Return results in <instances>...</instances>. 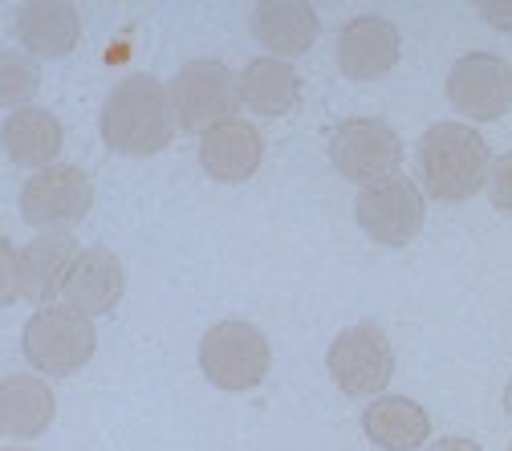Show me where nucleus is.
I'll list each match as a JSON object with an SVG mask.
<instances>
[{"label": "nucleus", "instance_id": "1", "mask_svg": "<svg viewBox=\"0 0 512 451\" xmlns=\"http://www.w3.org/2000/svg\"><path fill=\"white\" fill-rule=\"evenodd\" d=\"M102 139L110 151L131 155V159H147L159 155L163 147H171L179 118H175V102H171V86H163L151 74H131L122 78L106 102H102Z\"/></svg>", "mask_w": 512, "mask_h": 451}, {"label": "nucleus", "instance_id": "2", "mask_svg": "<svg viewBox=\"0 0 512 451\" xmlns=\"http://www.w3.org/2000/svg\"><path fill=\"white\" fill-rule=\"evenodd\" d=\"M419 183L443 204H464L488 187L492 151L468 122H435L415 147Z\"/></svg>", "mask_w": 512, "mask_h": 451}, {"label": "nucleus", "instance_id": "3", "mask_svg": "<svg viewBox=\"0 0 512 451\" xmlns=\"http://www.w3.org/2000/svg\"><path fill=\"white\" fill-rule=\"evenodd\" d=\"M25 358L49 374V378H70L78 374L90 358H94V346H98V334H94V321L74 309V305H45L29 317L25 326Z\"/></svg>", "mask_w": 512, "mask_h": 451}, {"label": "nucleus", "instance_id": "4", "mask_svg": "<svg viewBox=\"0 0 512 451\" xmlns=\"http://www.w3.org/2000/svg\"><path fill=\"white\" fill-rule=\"evenodd\" d=\"M269 338L252 321L228 317L200 338V370L220 391H252L269 374Z\"/></svg>", "mask_w": 512, "mask_h": 451}, {"label": "nucleus", "instance_id": "5", "mask_svg": "<svg viewBox=\"0 0 512 451\" xmlns=\"http://www.w3.org/2000/svg\"><path fill=\"white\" fill-rule=\"evenodd\" d=\"M171 102H175L179 131L208 135L212 126L236 118L240 78L224 66V61H216V57H196V61H187V66L175 70Z\"/></svg>", "mask_w": 512, "mask_h": 451}, {"label": "nucleus", "instance_id": "6", "mask_svg": "<svg viewBox=\"0 0 512 451\" xmlns=\"http://www.w3.org/2000/svg\"><path fill=\"white\" fill-rule=\"evenodd\" d=\"M94 208V179L78 163H53L21 187V216L45 236L70 232Z\"/></svg>", "mask_w": 512, "mask_h": 451}, {"label": "nucleus", "instance_id": "7", "mask_svg": "<svg viewBox=\"0 0 512 451\" xmlns=\"http://www.w3.org/2000/svg\"><path fill=\"white\" fill-rule=\"evenodd\" d=\"M354 220L366 232V240H374L382 248H403V244H411L419 236V228L427 220L423 191L407 175L378 179V183L358 191Z\"/></svg>", "mask_w": 512, "mask_h": 451}, {"label": "nucleus", "instance_id": "8", "mask_svg": "<svg viewBox=\"0 0 512 451\" xmlns=\"http://www.w3.org/2000/svg\"><path fill=\"white\" fill-rule=\"evenodd\" d=\"M330 163L350 183H378L399 175L403 143L382 118H346L330 135Z\"/></svg>", "mask_w": 512, "mask_h": 451}, {"label": "nucleus", "instance_id": "9", "mask_svg": "<svg viewBox=\"0 0 512 451\" xmlns=\"http://www.w3.org/2000/svg\"><path fill=\"white\" fill-rule=\"evenodd\" d=\"M326 366L334 374V382L342 386V395H354V399H378L382 386L391 382L395 374V350L387 342L378 326L370 321H358V326L342 330L334 342H330V354H326Z\"/></svg>", "mask_w": 512, "mask_h": 451}, {"label": "nucleus", "instance_id": "10", "mask_svg": "<svg viewBox=\"0 0 512 451\" xmlns=\"http://www.w3.org/2000/svg\"><path fill=\"white\" fill-rule=\"evenodd\" d=\"M447 102L472 122H492L512 106V66L496 53H464L447 74Z\"/></svg>", "mask_w": 512, "mask_h": 451}, {"label": "nucleus", "instance_id": "11", "mask_svg": "<svg viewBox=\"0 0 512 451\" xmlns=\"http://www.w3.org/2000/svg\"><path fill=\"white\" fill-rule=\"evenodd\" d=\"M334 57H338V70L350 82H374V78L395 70V61H399V29L387 17H378V13H362V17L342 25Z\"/></svg>", "mask_w": 512, "mask_h": 451}, {"label": "nucleus", "instance_id": "12", "mask_svg": "<svg viewBox=\"0 0 512 451\" xmlns=\"http://www.w3.org/2000/svg\"><path fill=\"white\" fill-rule=\"evenodd\" d=\"M261 155H265V139L244 118H228L212 126L208 135H200V167L216 183H244L261 167Z\"/></svg>", "mask_w": 512, "mask_h": 451}, {"label": "nucleus", "instance_id": "13", "mask_svg": "<svg viewBox=\"0 0 512 451\" xmlns=\"http://www.w3.org/2000/svg\"><path fill=\"white\" fill-rule=\"evenodd\" d=\"M122 289H126V269L118 256L110 248H82L61 297H66V305L94 317V313H110L122 301Z\"/></svg>", "mask_w": 512, "mask_h": 451}, {"label": "nucleus", "instance_id": "14", "mask_svg": "<svg viewBox=\"0 0 512 451\" xmlns=\"http://www.w3.org/2000/svg\"><path fill=\"white\" fill-rule=\"evenodd\" d=\"M78 244L57 232V236H37L33 244L21 248V297L33 305H53V297L66 289V277L78 261Z\"/></svg>", "mask_w": 512, "mask_h": 451}, {"label": "nucleus", "instance_id": "15", "mask_svg": "<svg viewBox=\"0 0 512 451\" xmlns=\"http://www.w3.org/2000/svg\"><path fill=\"white\" fill-rule=\"evenodd\" d=\"M57 419V399L37 374H5L0 382V431L5 439H37Z\"/></svg>", "mask_w": 512, "mask_h": 451}, {"label": "nucleus", "instance_id": "16", "mask_svg": "<svg viewBox=\"0 0 512 451\" xmlns=\"http://www.w3.org/2000/svg\"><path fill=\"white\" fill-rule=\"evenodd\" d=\"M317 33H322V21L301 0H265L252 9V37L281 61L305 53Z\"/></svg>", "mask_w": 512, "mask_h": 451}, {"label": "nucleus", "instance_id": "17", "mask_svg": "<svg viewBox=\"0 0 512 451\" xmlns=\"http://www.w3.org/2000/svg\"><path fill=\"white\" fill-rule=\"evenodd\" d=\"M362 431L382 451H415L431 435V419L415 399L403 395H378L362 411Z\"/></svg>", "mask_w": 512, "mask_h": 451}, {"label": "nucleus", "instance_id": "18", "mask_svg": "<svg viewBox=\"0 0 512 451\" xmlns=\"http://www.w3.org/2000/svg\"><path fill=\"white\" fill-rule=\"evenodd\" d=\"M17 37L33 57H66L74 53L82 25L74 5H61V0H33V5L17 9Z\"/></svg>", "mask_w": 512, "mask_h": 451}, {"label": "nucleus", "instance_id": "19", "mask_svg": "<svg viewBox=\"0 0 512 451\" xmlns=\"http://www.w3.org/2000/svg\"><path fill=\"white\" fill-rule=\"evenodd\" d=\"M61 155V122L41 106H25L5 118V159L17 167H53Z\"/></svg>", "mask_w": 512, "mask_h": 451}, {"label": "nucleus", "instance_id": "20", "mask_svg": "<svg viewBox=\"0 0 512 451\" xmlns=\"http://www.w3.org/2000/svg\"><path fill=\"white\" fill-rule=\"evenodd\" d=\"M240 102L261 114V118H281L297 106V74L281 57H252L240 74Z\"/></svg>", "mask_w": 512, "mask_h": 451}, {"label": "nucleus", "instance_id": "21", "mask_svg": "<svg viewBox=\"0 0 512 451\" xmlns=\"http://www.w3.org/2000/svg\"><path fill=\"white\" fill-rule=\"evenodd\" d=\"M37 66L33 57H21L17 49H5L0 53V102H5L9 114L25 110V102L37 94Z\"/></svg>", "mask_w": 512, "mask_h": 451}, {"label": "nucleus", "instance_id": "22", "mask_svg": "<svg viewBox=\"0 0 512 451\" xmlns=\"http://www.w3.org/2000/svg\"><path fill=\"white\" fill-rule=\"evenodd\" d=\"M488 200H492L496 212H504V216L512 220V151L492 159V171H488Z\"/></svg>", "mask_w": 512, "mask_h": 451}, {"label": "nucleus", "instance_id": "23", "mask_svg": "<svg viewBox=\"0 0 512 451\" xmlns=\"http://www.w3.org/2000/svg\"><path fill=\"white\" fill-rule=\"evenodd\" d=\"M21 297V248L5 236L0 240V301L13 305Z\"/></svg>", "mask_w": 512, "mask_h": 451}, {"label": "nucleus", "instance_id": "24", "mask_svg": "<svg viewBox=\"0 0 512 451\" xmlns=\"http://www.w3.org/2000/svg\"><path fill=\"white\" fill-rule=\"evenodd\" d=\"M480 17L492 21L500 33H512V5H480Z\"/></svg>", "mask_w": 512, "mask_h": 451}, {"label": "nucleus", "instance_id": "25", "mask_svg": "<svg viewBox=\"0 0 512 451\" xmlns=\"http://www.w3.org/2000/svg\"><path fill=\"white\" fill-rule=\"evenodd\" d=\"M431 451H484L480 443H472V439H460V435H452V439H439Z\"/></svg>", "mask_w": 512, "mask_h": 451}, {"label": "nucleus", "instance_id": "26", "mask_svg": "<svg viewBox=\"0 0 512 451\" xmlns=\"http://www.w3.org/2000/svg\"><path fill=\"white\" fill-rule=\"evenodd\" d=\"M504 411H508V419H512V382H508V391H504Z\"/></svg>", "mask_w": 512, "mask_h": 451}, {"label": "nucleus", "instance_id": "27", "mask_svg": "<svg viewBox=\"0 0 512 451\" xmlns=\"http://www.w3.org/2000/svg\"><path fill=\"white\" fill-rule=\"evenodd\" d=\"M9 451H21V447H9Z\"/></svg>", "mask_w": 512, "mask_h": 451}, {"label": "nucleus", "instance_id": "28", "mask_svg": "<svg viewBox=\"0 0 512 451\" xmlns=\"http://www.w3.org/2000/svg\"><path fill=\"white\" fill-rule=\"evenodd\" d=\"M508 451H512V447H508Z\"/></svg>", "mask_w": 512, "mask_h": 451}]
</instances>
